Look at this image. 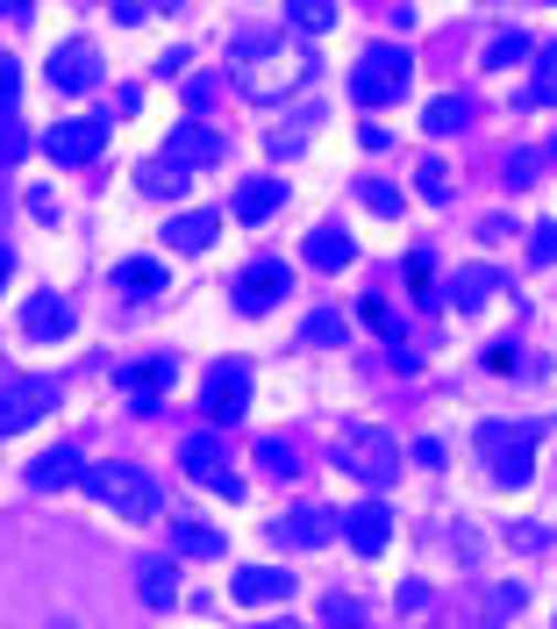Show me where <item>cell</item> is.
Instances as JSON below:
<instances>
[{
    "label": "cell",
    "mask_w": 557,
    "mask_h": 629,
    "mask_svg": "<svg viewBox=\"0 0 557 629\" xmlns=\"http://www.w3.org/2000/svg\"><path fill=\"white\" fill-rule=\"evenodd\" d=\"M351 94L365 100V108H386V100H400L408 94V57L400 51H365V65H357V79H351Z\"/></svg>",
    "instance_id": "obj_1"
},
{
    "label": "cell",
    "mask_w": 557,
    "mask_h": 629,
    "mask_svg": "<svg viewBox=\"0 0 557 629\" xmlns=\"http://www.w3.org/2000/svg\"><path fill=\"white\" fill-rule=\"evenodd\" d=\"M336 466L372 479V487H386V479L400 472V458H394V437H379V429H351V437L336 444Z\"/></svg>",
    "instance_id": "obj_2"
},
{
    "label": "cell",
    "mask_w": 557,
    "mask_h": 629,
    "mask_svg": "<svg viewBox=\"0 0 557 629\" xmlns=\"http://www.w3.org/2000/svg\"><path fill=\"white\" fill-rule=\"evenodd\" d=\"M94 493H100V501H115V508H129V515H158V487H150L137 466H108V472H94Z\"/></svg>",
    "instance_id": "obj_3"
},
{
    "label": "cell",
    "mask_w": 557,
    "mask_h": 629,
    "mask_svg": "<svg viewBox=\"0 0 557 629\" xmlns=\"http://www.w3.org/2000/svg\"><path fill=\"white\" fill-rule=\"evenodd\" d=\"M51 394H57L51 380H8V386H0V429H8V437H14V429H29L43 408H51Z\"/></svg>",
    "instance_id": "obj_4"
},
{
    "label": "cell",
    "mask_w": 557,
    "mask_h": 629,
    "mask_svg": "<svg viewBox=\"0 0 557 629\" xmlns=\"http://www.w3.org/2000/svg\"><path fill=\"white\" fill-rule=\"evenodd\" d=\"M94 79H100V57H94V43H65V51L51 57V86H57V94H86Z\"/></svg>",
    "instance_id": "obj_5"
},
{
    "label": "cell",
    "mask_w": 557,
    "mask_h": 629,
    "mask_svg": "<svg viewBox=\"0 0 557 629\" xmlns=\"http://www.w3.org/2000/svg\"><path fill=\"white\" fill-rule=\"evenodd\" d=\"M244 401H250V372L244 365H215L207 372V415H215V423L244 415Z\"/></svg>",
    "instance_id": "obj_6"
},
{
    "label": "cell",
    "mask_w": 557,
    "mask_h": 629,
    "mask_svg": "<svg viewBox=\"0 0 557 629\" xmlns=\"http://www.w3.org/2000/svg\"><path fill=\"white\" fill-rule=\"evenodd\" d=\"M186 472H193V479H207V487H215L222 501H244V479L222 466V451H215L207 437H193V444H186Z\"/></svg>",
    "instance_id": "obj_7"
},
{
    "label": "cell",
    "mask_w": 557,
    "mask_h": 629,
    "mask_svg": "<svg viewBox=\"0 0 557 629\" xmlns=\"http://www.w3.org/2000/svg\"><path fill=\"white\" fill-rule=\"evenodd\" d=\"M100 137H108V115H94V122H65V129H51V158L57 164H86L100 151Z\"/></svg>",
    "instance_id": "obj_8"
},
{
    "label": "cell",
    "mask_w": 557,
    "mask_h": 629,
    "mask_svg": "<svg viewBox=\"0 0 557 629\" xmlns=\"http://www.w3.org/2000/svg\"><path fill=\"white\" fill-rule=\"evenodd\" d=\"M343 530H351V544H357V551L372 558V551H386V536H394V522H386V508L372 501V508H351V522H343Z\"/></svg>",
    "instance_id": "obj_9"
},
{
    "label": "cell",
    "mask_w": 557,
    "mask_h": 629,
    "mask_svg": "<svg viewBox=\"0 0 557 629\" xmlns=\"http://www.w3.org/2000/svg\"><path fill=\"white\" fill-rule=\"evenodd\" d=\"M229 594L236 601H286V594H293V573H236Z\"/></svg>",
    "instance_id": "obj_10"
},
{
    "label": "cell",
    "mask_w": 557,
    "mask_h": 629,
    "mask_svg": "<svg viewBox=\"0 0 557 629\" xmlns=\"http://www.w3.org/2000/svg\"><path fill=\"white\" fill-rule=\"evenodd\" d=\"M279 287H286V265H250V279H244V294H236V301L258 314V308L279 301Z\"/></svg>",
    "instance_id": "obj_11"
},
{
    "label": "cell",
    "mask_w": 557,
    "mask_h": 629,
    "mask_svg": "<svg viewBox=\"0 0 557 629\" xmlns=\"http://www.w3.org/2000/svg\"><path fill=\"white\" fill-rule=\"evenodd\" d=\"M329 508H293V515H286L279 522V536H286V544H300V551H314V544H322V536H329Z\"/></svg>",
    "instance_id": "obj_12"
},
{
    "label": "cell",
    "mask_w": 557,
    "mask_h": 629,
    "mask_svg": "<svg viewBox=\"0 0 557 629\" xmlns=\"http://www.w3.org/2000/svg\"><path fill=\"white\" fill-rule=\"evenodd\" d=\"M279 201H286V179H258V186H244V193H236V215H244V222H258V215H272Z\"/></svg>",
    "instance_id": "obj_13"
},
{
    "label": "cell",
    "mask_w": 557,
    "mask_h": 629,
    "mask_svg": "<svg viewBox=\"0 0 557 629\" xmlns=\"http://www.w3.org/2000/svg\"><path fill=\"white\" fill-rule=\"evenodd\" d=\"M72 329V308L57 301V294H43V301H29V337H65Z\"/></svg>",
    "instance_id": "obj_14"
},
{
    "label": "cell",
    "mask_w": 557,
    "mask_h": 629,
    "mask_svg": "<svg viewBox=\"0 0 557 629\" xmlns=\"http://www.w3.org/2000/svg\"><path fill=\"white\" fill-rule=\"evenodd\" d=\"M164 236H172V244H186V250H207V244H215V215H179Z\"/></svg>",
    "instance_id": "obj_15"
},
{
    "label": "cell",
    "mask_w": 557,
    "mask_h": 629,
    "mask_svg": "<svg viewBox=\"0 0 557 629\" xmlns=\"http://www.w3.org/2000/svg\"><path fill=\"white\" fill-rule=\"evenodd\" d=\"M308 258H314V265H329V273H336V265H351V236H336V230L308 236Z\"/></svg>",
    "instance_id": "obj_16"
},
{
    "label": "cell",
    "mask_w": 557,
    "mask_h": 629,
    "mask_svg": "<svg viewBox=\"0 0 557 629\" xmlns=\"http://www.w3.org/2000/svg\"><path fill=\"white\" fill-rule=\"evenodd\" d=\"M215 151H222V143H215V129H179V137H172V158H179V164L215 158Z\"/></svg>",
    "instance_id": "obj_17"
},
{
    "label": "cell",
    "mask_w": 557,
    "mask_h": 629,
    "mask_svg": "<svg viewBox=\"0 0 557 629\" xmlns=\"http://www.w3.org/2000/svg\"><path fill=\"white\" fill-rule=\"evenodd\" d=\"M29 479H36V487H57V479H79V458H72V451H43V466L29 472Z\"/></svg>",
    "instance_id": "obj_18"
},
{
    "label": "cell",
    "mask_w": 557,
    "mask_h": 629,
    "mask_svg": "<svg viewBox=\"0 0 557 629\" xmlns=\"http://www.w3.org/2000/svg\"><path fill=\"white\" fill-rule=\"evenodd\" d=\"M464 115H472V100H436L429 129H436V137H450V129H464Z\"/></svg>",
    "instance_id": "obj_19"
},
{
    "label": "cell",
    "mask_w": 557,
    "mask_h": 629,
    "mask_svg": "<svg viewBox=\"0 0 557 629\" xmlns=\"http://www.w3.org/2000/svg\"><path fill=\"white\" fill-rule=\"evenodd\" d=\"M172 544H179V551H193V558H215V551H222V536H215V530H186V522H179V530H172Z\"/></svg>",
    "instance_id": "obj_20"
},
{
    "label": "cell",
    "mask_w": 557,
    "mask_h": 629,
    "mask_svg": "<svg viewBox=\"0 0 557 629\" xmlns=\"http://www.w3.org/2000/svg\"><path fill=\"white\" fill-rule=\"evenodd\" d=\"M293 22L300 29H329L336 22V0H293Z\"/></svg>",
    "instance_id": "obj_21"
},
{
    "label": "cell",
    "mask_w": 557,
    "mask_h": 629,
    "mask_svg": "<svg viewBox=\"0 0 557 629\" xmlns=\"http://www.w3.org/2000/svg\"><path fill=\"white\" fill-rule=\"evenodd\" d=\"M486 287H493V273H464L450 301H458V308H479V301H486Z\"/></svg>",
    "instance_id": "obj_22"
},
{
    "label": "cell",
    "mask_w": 557,
    "mask_h": 629,
    "mask_svg": "<svg viewBox=\"0 0 557 629\" xmlns=\"http://www.w3.org/2000/svg\"><path fill=\"white\" fill-rule=\"evenodd\" d=\"M143 601H172V565H143Z\"/></svg>",
    "instance_id": "obj_23"
},
{
    "label": "cell",
    "mask_w": 557,
    "mask_h": 629,
    "mask_svg": "<svg viewBox=\"0 0 557 629\" xmlns=\"http://www.w3.org/2000/svg\"><path fill=\"white\" fill-rule=\"evenodd\" d=\"M158 279H164L158 265H122V287L129 294H158Z\"/></svg>",
    "instance_id": "obj_24"
},
{
    "label": "cell",
    "mask_w": 557,
    "mask_h": 629,
    "mask_svg": "<svg viewBox=\"0 0 557 629\" xmlns=\"http://www.w3.org/2000/svg\"><path fill=\"white\" fill-rule=\"evenodd\" d=\"M421 193H429V201H450V172H443V164H421Z\"/></svg>",
    "instance_id": "obj_25"
},
{
    "label": "cell",
    "mask_w": 557,
    "mask_h": 629,
    "mask_svg": "<svg viewBox=\"0 0 557 629\" xmlns=\"http://www.w3.org/2000/svg\"><path fill=\"white\" fill-rule=\"evenodd\" d=\"M22 151H29V137H22V129H14V122H0V158H8V164H14V158H22Z\"/></svg>",
    "instance_id": "obj_26"
},
{
    "label": "cell",
    "mask_w": 557,
    "mask_h": 629,
    "mask_svg": "<svg viewBox=\"0 0 557 629\" xmlns=\"http://www.w3.org/2000/svg\"><path fill=\"white\" fill-rule=\"evenodd\" d=\"M522 57H529V43H515V36L493 43V65H522Z\"/></svg>",
    "instance_id": "obj_27"
},
{
    "label": "cell",
    "mask_w": 557,
    "mask_h": 629,
    "mask_svg": "<svg viewBox=\"0 0 557 629\" xmlns=\"http://www.w3.org/2000/svg\"><path fill=\"white\" fill-rule=\"evenodd\" d=\"M0 108H14V65H0Z\"/></svg>",
    "instance_id": "obj_28"
},
{
    "label": "cell",
    "mask_w": 557,
    "mask_h": 629,
    "mask_svg": "<svg viewBox=\"0 0 557 629\" xmlns=\"http://www.w3.org/2000/svg\"><path fill=\"white\" fill-rule=\"evenodd\" d=\"M8 265H14V258H8V244H0V279H8Z\"/></svg>",
    "instance_id": "obj_29"
}]
</instances>
